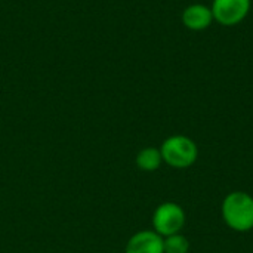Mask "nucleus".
Masks as SVG:
<instances>
[{
    "mask_svg": "<svg viewBox=\"0 0 253 253\" xmlns=\"http://www.w3.org/2000/svg\"><path fill=\"white\" fill-rule=\"evenodd\" d=\"M213 19L224 27L240 24L251 10V0H213L212 3Z\"/></svg>",
    "mask_w": 253,
    "mask_h": 253,
    "instance_id": "obj_4",
    "label": "nucleus"
},
{
    "mask_svg": "<svg viewBox=\"0 0 253 253\" xmlns=\"http://www.w3.org/2000/svg\"><path fill=\"white\" fill-rule=\"evenodd\" d=\"M125 253H165L163 237L154 230H141L127 240Z\"/></svg>",
    "mask_w": 253,
    "mask_h": 253,
    "instance_id": "obj_5",
    "label": "nucleus"
},
{
    "mask_svg": "<svg viewBox=\"0 0 253 253\" xmlns=\"http://www.w3.org/2000/svg\"><path fill=\"white\" fill-rule=\"evenodd\" d=\"M135 163L144 172H154V170H157L160 168V165L163 163L160 148H154V147L142 148L136 154Z\"/></svg>",
    "mask_w": 253,
    "mask_h": 253,
    "instance_id": "obj_7",
    "label": "nucleus"
},
{
    "mask_svg": "<svg viewBox=\"0 0 253 253\" xmlns=\"http://www.w3.org/2000/svg\"><path fill=\"white\" fill-rule=\"evenodd\" d=\"M163 249H165V253H188L190 242L181 233L172 234L163 239Z\"/></svg>",
    "mask_w": 253,
    "mask_h": 253,
    "instance_id": "obj_8",
    "label": "nucleus"
},
{
    "mask_svg": "<svg viewBox=\"0 0 253 253\" xmlns=\"http://www.w3.org/2000/svg\"><path fill=\"white\" fill-rule=\"evenodd\" d=\"M162 159L175 169H187L197 162V144L185 135H172L166 138L160 147Z\"/></svg>",
    "mask_w": 253,
    "mask_h": 253,
    "instance_id": "obj_2",
    "label": "nucleus"
},
{
    "mask_svg": "<svg viewBox=\"0 0 253 253\" xmlns=\"http://www.w3.org/2000/svg\"><path fill=\"white\" fill-rule=\"evenodd\" d=\"M222 219L231 230L248 233L253 230V197L245 191L227 194L221 206Z\"/></svg>",
    "mask_w": 253,
    "mask_h": 253,
    "instance_id": "obj_1",
    "label": "nucleus"
},
{
    "mask_svg": "<svg viewBox=\"0 0 253 253\" xmlns=\"http://www.w3.org/2000/svg\"><path fill=\"white\" fill-rule=\"evenodd\" d=\"M213 21V13L212 9L196 3V4H190L188 7H185L184 13H182V22L188 30L193 31H200L208 28Z\"/></svg>",
    "mask_w": 253,
    "mask_h": 253,
    "instance_id": "obj_6",
    "label": "nucleus"
},
{
    "mask_svg": "<svg viewBox=\"0 0 253 253\" xmlns=\"http://www.w3.org/2000/svg\"><path fill=\"white\" fill-rule=\"evenodd\" d=\"M184 225L185 212L178 203L165 202L156 208L153 213V230L163 239L181 233Z\"/></svg>",
    "mask_w": 253,
    "mask_h": 253,
    "instance_id": "obj_3",
    "label": "nucleus"
}]
</instances>
